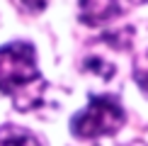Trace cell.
Wrapping results in <instances>:
<instances>
[{
  "label": "cell",
  "mask_w": 148,
  "mask_h": 146,
  "mask_svg": "<svg viewBox=\"0 0 148 146\" xmlns=\"http://www.w3.org/2000/svg\"><path fill=\"white\" fill-rule=\"evenodd\" d=\"M134 81L141 88V93L148 97V49L134 59Z\"/></svg>",
  "instance_id": "obj_6"
},
{
  "label": "cell",
  "mask_w": 148,
  "mask_h": 146,
  "mask_svg": "<svg viewBox=\"0 0 148 146\" xmlns=\"http://www.w3.org/2000/svg\"><path fill=\"white\" fill-rule=\"evenodd\" d=\"M0 146H41V141L29 129H22L17 124L0 127Z\"/></svg>",
  "instance_id": "obj_4"
},
{
  "label": "cell",
  "mask_w": 148,
  "mask_h": 146,
  "mask_svg": "<svg viewBox=\"0 0 148 146\" xmlns=\"http://www.w3.org/2000/svg\"><path fill=\"white\" fill-rule=\"evenodd\" d=\"M83 71L95 73V76H100L102 81H109V78L114 76V66L109 63L107 59H102V56H88L85 63H83Z\"/></svg>",
  "instance_id": "obj_5"
},
{
  "label": "cell",
  "mask_w": 148,
  "mask_h": 146,
  "mask_svg": "<svg viewBox=\"0 0 148 146\" xmlns=\"http://www.w3.org/2000/svg\"><path fill=\"white\" fill-rule=\"evenodd\" d=\"M49 83L36 68V51L29 41L0 46V93L10 95L15 110L27 112L41 105Z\"/></svg>",
  "instance_id": "obj_1"
},
{
  "label": "cell",
  "mask_w": 148,
  "mask_h": 146,
  "mask_svg": "<svg viewBox=\"0 0 148 146\" xmlns=\"http://www.w3.org/2000/svg\"><path fill=\"white\" fill-rule=\"evenodd\" d=\"M126 112L114 95H90L88 105L71 117V134L80 141L112 136L124 127Z\"/></svg>",
  "instance_id": "obj_2"
},
{
  "label": "cell",
  "mask_w": 148,
  "mask_h": 146,
  "mask_svg": "<svg viewBox=\"0 0 148 146\" xmlns=\"http://www.w3.org/2000/svg\"><path fill=\"white\" fill-rule=\"evenodd\" d=\"M22 3H24V8L29 12H41L46 8V0H22Z\"/></svg>",
  "instance_id": "obj_7"
},
{
  "label": "cell",
  "mask_w": 148,
  "mask_h": 146,
  "mask_svg": "<svg viewBox=\"0 0 148 146\" xmlns=\"http://www.w3.org/2000/svg\"><path fill=\"white\" fill-rule=\"evenodd\" d=\"M78 20L88 27H102L121 15L119 0H78Z\"/></svg>",
  "instance_id": "obj_3"
},
{
  "label": "cell",
  "mask_w": 148,
  "mask_h": 146,
  "mask_svg": "<svg viewBox=\"0 0 148 146\" xmlns=\"http://www.w3.org/2000/svg\"><path fill=\"white\" fill-rule=\"evenodd\" d=\"M131 3H136V5H143V3H148V0H131Z\"/></svg>",
  "instance_id": "obj_8"
}]
</instances>
